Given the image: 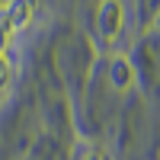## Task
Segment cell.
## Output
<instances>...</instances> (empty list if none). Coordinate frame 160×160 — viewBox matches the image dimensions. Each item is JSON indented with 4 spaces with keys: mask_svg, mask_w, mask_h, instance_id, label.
I'll return each mask as SVG.
<instances>
[{
    "mask_svg": "<svg viewBox=\"0 0 160 160\" xmlns=\"http://www.w3.org/2000/svg\"><path fill=\"white\" fill-rule=\"evenodd\" d=\"M96 22H99V32H102L106 38H112V35L118 32V22H122V7H118L115 0H102Z\"/></svg>",
    "mask_w": 160,
    "mask_h": 160,
    "instance_id": "obj_1",
    "label": "cell"
},
{
    "mask_svg": "<svg viewBox=\"0 0 160 160\" xmlns=\"http://www.w3.org/2000/svg\"><path fill=\"white\" fill-rule=\"evenodd\" d=\"M7 13H10L13 32H22L26 26L32 22V0H10V3H7Z\"/></svg>",
    "mask_w": 160,
    "mask_h": 160,
    "instance_id": "obj_2",
    "label": "cell"
},
{
    "mask_svg": "<svg viewBox=\"0 0 160 160\" xmlns=\"http://www.w3.org/2000/svg\"><path fill=\"white\" fill-rule=\"evenodd\" d=\"M10 35H13V26H10V13H7V7H0V55H7Z\"/></svg>",
    "mask_w": 160,
    "mask_h": 160,
    "instance_id": "obj_3",
    "label": "cell"
},
{
    "mask_svg": "<svg viewBox=\"0 0 160 160\" xmlns=\"http://www.w3.org/2000/svg\"><path fill=\"white\" fill-rule=\"evenodd\" d=\"M10 80H13V68H10L7 55H0V93H3V90L10 87Z\"/></svg>",
    "mask_w": 160,
    "mask_h": 160,
    "instance_id": "obj_4",
    "label": "cell"
}]
</instances>
